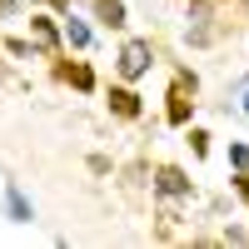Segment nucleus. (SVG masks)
Listing matches in <instances>:
<instances>
[{"label":"nucleus","mask_w":249,"mask_h":249,"mask_svg":"<svg viewBox=\"0 0 249 249\" xmlns=\"http://www.w3.org/2000/svg\"><path fill=\"white\" fill-rule=\"evenodd\" d=\"M144 70H150V45H144V40H130V45L120 50V75L124 80H140Z\"/></svg>","instance_id":"nucleus-1"},{"label":"nucleus","mask_w":249,"mask_h":249,"mask_svg":"<svg viewBox=\"0 0 249 249\" xmlns=\"http://www.w3.org/2000/svg\"><path fill=\"white\" fill-rule=\"evenodd\" d=\"M239 105H244V115H249V85H244V100H239Z\"/></svg>","instance_id":"nucleus-10"},{"label":"nucleus","mask_w":249,"mask_h":249,"mask_svg":"<svg viewBox=\"0 0 249 249\" xmlns=\"http://www.w3.org/2000/svg\"><path fill=\"white\" fill-rule=\"evenodd\" d=\"M184 115H190V105H184V90L170 95V124H184Z\"/></svg>","instance_id":"nucleus-6"},{"label":"nucleus","mask_w":249,"mask_h":249,"mask_svg":"<svg viewBox=\"0 0 249 249\" xmlns=\"http://www.w3.org/2000/svg\"><path fill=\"white\" fill-rule=\"evenodd\" d=\"M65 35H70V45H90V30L80 20H65Z\"/></svg>","instance_id":"nucleus-7"},{"label":"nucleus","mask_w":249,"mask_h":249,"mask_svg":"<svg viewBox=\"0 0 249 249\" xmlns=\"http://www.w3.org/2000/svg\"><path fill=\"white\" fill-rule=\"evenodd\" d=\"M160 190L164 195H190V179H184L179 170H160Z\"/></svg>","instance_id":"nucleus-3"},{"label":"nucleus","mask_w":249,"mask_h":249,"mask_svg":"<svg viewBox=\"0 0 249 249\" xmlns=\"http://www.w3.org/2000/svg\"><path fill=\"white\" fill-rule=\"evenodd\" d=\"M5 204H10V219H20V224L30 219V204H25V195H20L15 184H10V190H5Z\"/></svg>","instance_id":"nucleus-4"},{"label":"nucleus","mask_w":249,"mask_h":249,"mask_svg":"<svg viewBox=\"0 0 249 249\" xmlns=\"http://www.w3.org/2000/svg\"><path fill=\"white\" fill-rule=\"evenodd\" d=\"M65 75L75 80V85H80V90H90V85H95V80H90V70H85V65H75V70H65Z\"/></svg>","instance_id":"nucleus-9"},{"label":"nucleus","mask_w":249,"mask_h":249,"mask_svg":"<svg viewBox=\"0 0 249 249\" xmlns=\"http://www.w3.org/2000/svg\"><path fill=\"white\" fill-rule=\"evenodd\" d=\"M110 105H115V115L135 120V115H140V95H130V90H110Z\"/></svg>","instance_id":"nucleus-2"},{"label":"nucleus","mask_w":249,"mask_h":249,"mask_svg":"<svg viewBox=\"0 0 249 249\" xmlns=\"http://www.w3.org/2000/svg\"><path fill=\"white\" fill-rule=\"evenodd\" d=\"M95 10L105 15L110 25H124V5H120V0H95Z\"/></svg>","instance_id":"nucleus-5"},{"label":"nucleus","mask_w":249,"mask_h":249,"mask_svg":"<svg viewBox=\"0 0 249 249\" xmlns=\"http://www.w3.org/2000/svg\"><path fill=\"white\" fill-rule=\"evenodd\" d=\"M35 40H40V45H55V25H50V20H35Z\"/></svg>","instance_id":"nucleus-8"}]
</instances>
